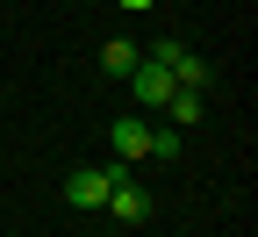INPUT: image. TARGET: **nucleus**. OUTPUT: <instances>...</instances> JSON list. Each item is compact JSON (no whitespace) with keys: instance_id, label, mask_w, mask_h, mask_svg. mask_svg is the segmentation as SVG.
Returning a JSON list of instances; mask_svg holds the SVG:
<instances>
[{"instance_id":"obj_7","label":"nucleus","mask_w":258,"mask_h":237,"mask_svg":"<svg viewBox=\"0 0 258 237\" xmlns=\"http://www.w3.org/2000/svg\"><path fill=\"white\" fill-rule=\"evenodd\" d=\"M158 115H165V122H179V129H194V122H201V93H194V86H179Z\"/></svg>"},{"instance_id":"obj_3","label":"nucleus","mask_w":258,"mask_h":237,"mask_svg":"<svg viewBox=\"0 0 258 237\" xmlns=\"http://www.w3.org/2000/svg\"><path fill=\"white\" fill-rule=\"evenodd\" d=\"M129 93H137V108H165V101L179 93V79H172L158 58H137V72H129Z\"/></svg>"},{"instance_id":"obj_4","label":"nucleus","mask_w":258,"mask_h":237,"mask_svg":"<svg viewBox=\"0 0 258 237\" xmlns=\"http://www.w3.org/2000/svg\"><path fill=\"white\" fill-rule=\"evenodd\" d=\"M101 209H108V216H122V223H151V209H158V201H151V194H144L137 180L122 173V180L108 187V201H101Z\"/></svg>"},{"instance_id":"obj_9","label":"nucleus","mask_w":258,"mask_h":237,"mask_svg":"<svg viewBox=\"0 0 258 237\" xmlns=\"http://www.w3.org/2000/svg\"><path fill=\"white\" fill-rule=\"evenodd\" d=\"M115 8H129V15H151V8H158V0H115Z\"/></svg>"},{"instance_id":"obj_5","label":"nucleus","mask_w":258,"mask_h":237,"mask_svg":"<svg viewBox=\"0 0 258 237\" xmlns=\"http://www.w3.org/2000/svg\"><path fill=\"white\" fill-rule=\"evenodd\" d=\"M108 144H115L122 165H137V158L151 151V122H144V115H115V122H108Z\"/></svg>"},{"instance_id":"obj_8","label":"nucleus","mask_w":258,"mask_h":237,"mask_svg":"<svg viewBox=\"0 0 258 237\" xmlns=\"http://www.w3.org/2000/svg\"><path fill=\"white\" fill-rule=\"evenodd\" d=\"M144 158H158V165H172L179 158V122H165V129H151V151Z\"/></svg>"},{"instance_id":"obj_6","label":"nucleus","mask_w":258,"mask_h":237,"mask_svg":"<svg viewBox=\"0 0 258 237\" xmlns=\"http://www.w3.org/2000/svg\"><path fill=\"white\" fill-rule=\"evenodd\" d=\"M137 43H129V36H115V43H101V79H129V72H137Z\"/></svg>"},{"instance_id":"obj_2","label":"nucleus","mask_w":258,"mask_h":237,"mask_svg":"<svg viewBox=\"0 0 258 237\" xmlns=\"http://www.w3.org/2000/svg\"><path fill=\"white\" fill-rule=\"evenodd\" d=\"M129 173V165L115 158V165H79V173L72 180H64V201H72V209H101V201H108V187Z\"/></svg>"},{"instance_id":"obj_1","label":"nucleus","mask_w":258,"mask_h":237,"mask_svg":"<svg viewBox=\"0 0 258 237\" xmlns=\"http://www.w3.org/2000/svg\"><path fill=\"white\" fill-rule=\"evenodd\" d=\"M144 58H158V65H165V72H172L179 86H194V93H208V86H215V65H208V58H194V51H186L179 36H165V43H151Z\"/></svg>"}]
</instances>
